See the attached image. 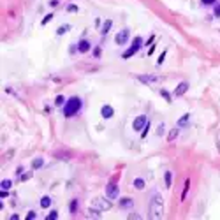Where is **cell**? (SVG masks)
Returning a JSON list of instances; mask_svg holds the SVG:
<instances>
[{
	"label": "cell",
	"mask_w": 220,
	"mask_h": 220,
	"mask_svg": "<svg viewBox=\"0 0 220 220\" xmlns=\"http://www.w3.org/2000/svg\"><path fill=\"white\" fill-rule=\"evenodd\" d=\"M164 215V202L160 194H153L150 201V217L151 218H162Z\"/></svg>",
	"instance_id": "6da1fadb"
},
{
	"label": "cell",
	"mask_w": 220,
	"mask_h": 220,
	"mask_svg": "<svg viewBox=\"0 0 220 220\" xmlns=\"http://www.w3.org/2000/svg\"><path fill=\"white\" fill-rule=\"evenodd\" d=\"M81 106H83V102H81L79 97H70L67 102H65V106H63V115L70 118V116H74V115H78L81 109Z\"/></svg>",
	"instance_id": "7a4b0ae2"
},
{
	"label": "cell",
	"mask_w": 220,
	"mask_h": 220,
	"mask_svg": "<svg viewBox=\"0 0 220 220\" xmlns=\"http://www.w3.org/2000/svg\"><path fill=\"white\" fill-rule=\"evenodd\" d=\"M141 46H143V39H141V37H136V39H134V42H132V46H130L129 50L125 51V53H123V58H125V60H127V58H130V57H132L136 51L139 50Z\"/></svg>",
	"instance_id": "3957f363"
},
{
	"label": "cell",
	"mask_w": 220,
	"mask_h": 220,
	"mask_svg": "<svg viewBox=\"0 0 220 220\" xmlns=\"http://www.w3.org/2000/svg\"><path fill=\"white\" fill-rule=\"evenodd\" d=\"M92 208H95V210H99V211H108V210H111V202L106 199H93Z\"/></svg>",
	"instance_id": "277c9868"
},
{
	"label": "cell",
	"mask_w": 220,
	"mask_h": 220,
	"mask_svg": "<svg viewBox=\"0 0 220 220\" xmlns=\"http://www.w3.org/2000/svg\"><path fill=\"white\" fill-rule=\"evenodd\" d=\"M118 194H120L118 185H116L115 181H109V183H108V187H106V196H108L109 199H116V197H118Z\"/></svg>",
	"instance_id": "5b68a950"
},
{
	"label": "cell",
	"mask_w": 220,
	"mask_h": 220,
	"mask_svg": "<svg viewBox=\"0 0 220 220\" xmlns=\"http://www.w3.org/2000/svg\"><path fill=\"white\" fill-rule=\"evenodd\" d=\"M129 37H130V30H129V28H123V30H120L118 34H116L115 42H116L118 46H121V44H125V42L129 40Z\"/></svg>",
	"instance_id": "8992f818"
},
{
	"label": "cell",
	"mask_w": 220,
	"mask_h": 220,
	"mask_svg": "<svg viewBox=\"0 0 220 220\" xmlns=\"http://www.w3.org/2000/svg\"><path fill=\"white\" fill-rule=\"evenodd\" d=\"M146 123H148V120H146V116L144 115H139L136 120H134V123H132V127H134V130H138V132H141V130L146 127Z\"/></svg>",
	"instance_id": "52a82bcc"
},
{
	"label": "cell",
	"mask_w": 220,
	"mask_h": 220,
	"mask_svg": "<svg viewBox=\"0 0 220 220\" xmlns=\"http://www.w3.org/2000/svg\"><path fill=\"white\" fill-rule=\"evenodd\" d=\"M90 48H92V44H90V40H86V39L79 40V44H78V51L79 53H86V51H90Z\"/></svg>",
	"instance_id": "ba28073f"
},
{
	"label": "cell",
	"mask_w": 220,
	"mask_h": 220,
	"mask_svg": "<svg viewBox=\"0 0 220 220\" xmlns=\"http://www.w3.org/2000/svg\"><path fill=\"white\" fill-rule=\"evenodd\" d=\"M100 115H102V118H111L115 115V111H113L111 106H102L100 108Z\"/></svg>",
	"instance_id": "9c48e42d"
},
{
	"label": "cell",
	"mask_w": 220,
	"mask_h": 220,
	"mask_svg": "<svg viewBox=\"0 0 220 220\" xmlns=\"http://www.w3.org/2000/svg\"><path fill=\"white\" fill-rule=\"evenodd\" d=\"M187 90H189V83H187V81H183V83L178 85V88L174 90V95H178V97H180V95H183Z\"/></svg>",
	"instance_id": "30bf717a"
},
{
	"label": "cell",
	"mask_w": 220,
	"mask_h": 220,
	"mask_svg": "<svg viewBox=\"0 0 220 220\" xmlns=\"http://www.w3.org/2000/svg\"><path fill=\"white\" fill-rule=\"evenodd\" d=\"M138 79L143 81V83H146V85H151V83L159 81V76H138Z\"/></svg>",
	"instance_id": "8fae6325"
},
{
	"label": "cell",
	"mask_w": 220,
	"mask_h": 220,
	"mask_svg": "<svg viewBox=\"0 0 220 220\" xmlns=\"http://www.w3.org/2000/svg\"><path fill=\"white\" fill-rule=\"evenodd\" d=\"M111 25H113V21H111V20H106V21H104V25H102V28H100V34H102V35H106V34L109 32Z\"/></svg>",
	"instance_id": "7c38bea8"
},
{
	"label": "cell",
	"mask_w": 220,
	"mask_h": 220,
	"mask_svg": "<svg viewBox=\"0 0 220 220\" xmlns=\"http://www.w3.org/2000/svg\"><path fill=\"white\" fill-rule=\"evenodd\" d=\"M144 185H146V183H144L143 178H136V180H134V189L136 190H143L144 189Z\"/></svg>",
	"instance_id": "4fadbf2b"
},
{
	"label": "cell",
	"mask_w": 220,
	"mask_h": 220,
	"mask_svg": "<svg viewBox=\"0 0 220 220\" xmlns=\"http://www.w3.org/2000/svg\"><path fill=\"white\" fill-rule=\"evenodd\" d=\"M130 206H132V199H129V197L120 199V208H130Z\"/></svg>",
	"instance_id": "5bb4252c"
},
{
	"label": "cell",
	"mask_w": 220,
	"mask_h": 220,
	"mask_svg": "<svg viewBox=\"0 0 220 220\" xmlns=\"http://www.w3.org/2000/svg\"><path fill=\"white\" fill-rule=\"evenodd\" d=\"M189 120H190V115H183L180 120H178V127H185L189 123Z\"/></svg>",
	"instance_id": "9a60e30c"
},
{
	"label": "cell",
	"mask_w": 220,
	"mask_h": 220,
	"mask_svg": "<svg viewBox=\"0 0 220 220\" xmlns=\"http://www.w3.org/2000/svg\"><path fill=\"white\" fill-rule=\"evenodd\" d=\"M40 206H42V208H50V206H51V197L44 196V197L40 199Z\"/></svg>",
	"instance_id": "2e32d148"
},
{
	"label": "cell",
	"mask_w": 220,
	"mask_h": 220,
	"mask_svg": "<svg viewBox=\"0 0 220 220\" xmlns=\"http://www.w3.org/2000/svg\"><path fill=\"white\" fill-rule=\"evenodd\" d=\"M42 164H44V159H35L32 162V169H39Z\"/></svg>",
	"instance_id": "e0dca14e"
},
{
	"label": "cell",
	"mask_w": 220,
	"mask_h": 220,
	"mask_svg": "<svg viewBox=\"0 0 220 220\" xmlns=\"http://www.w3.org/2000/svg\"><path fill=\"white\" fill-rule=\"evenodd\" d=\"M164 180H166V187H167V189H171V171H166Z\"/></svg>",
	"instance_id": "ac0fdd59"
},
{
	"label": "cell",
	"mask_w": 220,
	"mask_h": 220,
	"mask_svg": "<svg viewBox=\"0 0 220 220\" xmlns=\"http://www.w3.org/2000/svg\"><path fill=\"white\" fill-rule=\"evenodd\" d=\"M183 185H185V187H183V192H181V201H183L185 197H187V192H189V185H190V181L187 180L185 183H183Z\"/></svg>",
	"instance_id": "d6986e66"
},
{
	"label": "cell",
	"mask_w": 220,
	"mask_h": 220,
	"mask_svg": "<svg viewBox=\"0 0 220 220\" xmlns=\"http://www.w3.org/2000/svg\"><path fill=\"white\" fill-rule=\"evenodd\" d=\"M11 185H12V183H11V180H2V183H0V187H2L4 190H9Z\"/></svg>",
	"instance_id": "ffe728a7"
},
{
	"label": "cell",
	"mask_w": 220,
	"mask_h": 220,
	"mask_svg": "<svg viewBox=\"0 0 220 220\" xmlns=\"http://www.w3.org/2000/svg\"><path fill=\"white\" fill-rule=\"evenodd\" d=\"M69 210H70V213H72V215H74V213L78 211V201H76V199H74V201H72V202H70Z\"/></svg>",
	"instance_id": "44dd1931"
},
{
	"label": "cell",
	"mask_w": 220,
	"mask_h": 220,
	"mask_svg": "<svg viewBox=\"0 0 220 220\" xmlns=\"http://www.w3.org/2000/svg\"><path fill=\"white\" fill-rule=\"evenodd\" d=\"M67 30H69V25H62V27H58L57 34H58V35H63V34H65Z\"/></svg>",
	"instance_id": "7402d4cb"
},
{
	"label": "cell",
	"mask_w": 220,
	"mask_h": 220,
	"mask_svg": "<svg viewBox=\"0 0 220 220\" xmlns=\"http://www.w3.org/2000/svg\"><path fill=\"white\" fill-rule=\"evenodd\" d=\"M65 102H67V100L63 99V97H62V95H58V97H57V99H55V106H63V104H65Z\"/></svg>",
	"instance_id": "603a6c76"
},
{
	"label": "cell",
	"mask_w": 220,
	"mask_h": 220,
	"mask_svg": "<svg viewBox=\"0 0 220 220\" xmlns=\"http://www.w3.org/2000/svg\"><path fill=\"white\" fill-rule=\"evenodd\" d=\"M176 136H178V129H173V130L169 132V136H167V139L173 141V139H176Z\"/></svg>",
	"instance_id": "cb8c5ba5"
},
{
	"label": "cell",
	"mask_w": 220,
	"mask_h": 220,
	"mask_svg": "<svg viewBox=\"0 0 220 220\" xmlns=\"http://www.w3.org/2000/svg\"><path fill=\"white\" fill-rule=\"evenodd\" d=\"M155 132H157V136H164V123H159V127L155 129Z\"/></svg>",
	"instance_id": "d4e9b609"
},
{
	"label": "cell",
	"mask_w": 220,
	"mask_h": 220,
	"mask_svg": "<svg viewBox=\"0 0 220 220\" xmlns=\"http://www.w3.org/2000/svg\"><path fill=\"white\" fill-rule=\"evenodd\" d=\"M48 218H50V220H57V218H58V211H51L50 215H48Z\"/></svg>",
	"instance_id": "484cf974"
},
{
	"label": "cell",
	"mask_w": 220,
	"mask_h": 220,
	"mask_svg": "<svg viewBox=\"0 0 220 220\" xmlns=\"http://www.w3.org/2000/svg\"><path fill=\"white\" fill-rule=\"evenodd\" d=\"M51 20H53V14H48V16H46V18H44V20L40 21V25H46V23H50Z\"/></svg>",
	"instance_id": "4316f807"
},
{
	"label": "cell",
	"mask_w": 220,
	"mask_h": 220,
	"mask_svg": "<svg viewBox=\"0 0 220 220\" xmlns=\"http://www.w3.org/2000/svg\"><path fill=\"white\" fill-rule=\"evenodd\" d=\"M67 11H69V12H76V11H78V5H74V4H69V5H67Z\"/></svg>",
	"instance_id": "83f0119b"
},
{
	"label": "cell",
	"mask_w": 220,
	"mask_h": 220,
	"mask_svg": "<svg viewBox=\"0 0 220 220\" xmlns=\"http://www.w3.org/2000/svg\"><path fill=\"white\" fill-rule=\"evenodd\" d=\"M35 217H37V215H35V211H28V215H27V218H28V220H34Z\"/></svg>",
	"instance_id": "f1b7e54d"
},
{
	"label": "cell",
	"mask_w": 220,
	"mask_h": 220,
	"mask_svg": "<svg viewBox=\"0 0 220 220\" xmlns=\"http://www.w3.org/2000/svg\"><path fill=\"white\" fill-rule=\"evenodd\" d=\"M215 16H217V18H220V4H217V5H215Z\"/></svg>",
	"instance_id": "f546056e"
},
{
	"label": "cell",
	"mask_w": 220,
	"mask_h": 220,
	"mask_svg": "<svg viewBox=\"0 0 220 220\" xmlns=\"http://www.w3.org/2000/svg\"><path fill=\"white\" fill-rule=\"evenodd\" d=\"M160 93H162V95H164V99L167 100V102H169V100H171V97H169V93H167V92H166V90H162V92H160Z\"/></svg>",
	"instance_id": "4dcf8cb0"
},
{
	"label": "cell",
	"mask_w": 220,
	"mask_h": 220,
	"mask_svg": "<svg viewBox=\"0 0 220 220\" xmlns=\"http://www.w3.org/2000/svg\"><path fill=\"white\" fill-rule=\"evenodd\" d=\"M201 2H202L204 5H211V4H215L217 0H201Z\"/></svg>",
	"instance_id": "1f68e13d"
},
{
	"label": "cell",
	"mask_w": 220,
	"mask_h": 220,
	"mask_svg": "<svg viewBox=\"0 0 220 220\" xmlns=\"http://www.w3.org/2000/svg\"><path fill=\"white\" fill-rule=\"evenodd\" d=\"M7 196H9V192H7V190H4V189H2V192H0V197L4 199V197H7Z\"/></svg>",
	"instance_id": "d6a6232c"
},
{
	"label": "cell",
	"mask_w": 220,
	"mask_h": 220,
	"mask_svg": "<svg viewBox=\"0 0 220 220\" xmlns=\"http://www.w3.org/2000/svg\"><path fill=\"white\" fill-rule=\"evenodd\" d=\"M164 57H166V51H162V55H160V58L157 60V63H162L164 62Z\"/></svg>",
	"instance_id": "836d02e7"
},
{
	"label": "cell",
	"mask_w": 220,
	"mask_h": 220,
	"mask_svg": "<svg viewBox=\"0 0 220 220\" xmlns=\"http://www.w3.org/2000/svg\"><path fill=\"white\" fill-rule=\"evenodd\" d=\"M50 5H53V7H55V5H58V0H51Z\"/></svg>",
	"instance_id": "e575fe53"
},
{
	"label": "cell",
	"mask_w": 220,
	"mask_h": 220,
	"mask_svg": "<svg viewBox=\"0 0 220 220\" xmlns=\"http://www.w3.org/2000/svg\"><path fill=\"white\" fill-rule=\"evenodd\" d=\"M217 143H218V151H220V130H218V134H217Z\"/></svg>",
	"instance_id": "d590c367"
}]
</instances>
